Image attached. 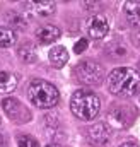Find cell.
Listing matches in <instances>:
<instances>
[{"mask_svg":"<svg viewBox=\"0 0 140 147\" xmlns=\"http://www.w3.org/2000/svg\"><path fill=\"white\" fill-rule=\"evenodd\" d=\"M108 89L114 96L133 98L140 92V75L130 67H118L108 75Z\"/></svg>","mask_w":140,"mask_h":147,"instance_id":"6da1fadb","label":"cell"},{"mask_svg":"<svg viewBox=\"0 0 140 147\" xmlns=\"http://www.w3.org/2000/svg\"><path fill=\"white\" fill-rule=\"evenodd\" d=\"M70 110L79 120L89 121V120H94L99 115L101 101L92 91L79 89L70 98Z\"/></svg>","mask_w":140,"mask_h":147,"instance_id":"7a4b0ae2","label":"cell"},{"mask_svg":"<svg viewBox=\"0 0 140 147\" xmlns=\"http://www.w3.org/2000/svg\"><path fill=\"white\" fill-rule=\"evenodd\" d=\"M28 98H29V103L33 106L41 108V110H50V108L58 105L60 92L53 84L36 79L28 87Z\"/></svg>","mask_w":140,"mask_h":147,"instance_id":"3957f363","label":"cell"},{"mask_svg":"<svg viewBox=\"0 0 140 147\" xmlns=\"http://www.w3.org/2000/svg\"><path fill=\"white\" fill-rule=\"evenodd\" d=\"M75 75L77 79L82 82V84H87V86H99L103 82V77L104 72L101 69V65H98L96 62L92 60H84V62H79L75 65Z\"/></svg>","mask_w":140,"mask_h":147,"instance_id":"277c9868","label":"cell"},{"mask_svg":"<svg viewBox=\"0 0 140 147\" xmlns=\"http://www.w3.org/2000/svg\"><path fill=\"white\" fill-rule=\"evenodd\" d=\"M2 108L7 113L9 118H12V120L17 121V123H26V121L31 118L29 110H28L19 99H15V98H5V99L2 101Z\"/></svg>","mask_w":140,"mask_h":147,"instance_id":"5b68a950","label":"cell"},{"mask_svg":"<svg viewBox=\"0 0 140 147\" xmlns=\"http://www.w3.org/2000/svg\"><path fill=\"white\" fill-rule=\"evenodd\" d=\"M109 31V24L103 14H94L85 21V33L92 39H103Z\"/></svg>","mask_w":140,"mask_h":147,"instance_id":"8992f818","label":"cell"},{"mask_svg":"<svg viewBox=\"0 0 140 147\" xmlns=\"http://www.w3.org/2000/svg\"><path fill=\"white\" fill-rule=\"evenodd\" d=\"M87 137H89V142L92 146L101 147L104 144H108V140H109V130H108V127L104 123H96V125H92L89 128Z\"/></svg>","mask_w":140,"mask_h":147,"instance_id":"52a82bcc","label":"cell"},{"mask_svg":"<svg viewBox=\"0 0 140 147\" xmlns=\"http://www.w3.org/2000/svg\"><path fill=\"white\" fill-rule=\"evenodd\" d=\"M108 120H109V123L114 128H125L130 123V115H128V111L125 110V108L116 106V108H113L108 113Z\"/></svg>","mask_w":140,"mask_h":147,"instance_id":"ba28073f","label":"cell"},{"mask_svg":"<svg viewBox=\"0 0 140 147\" xmlns=\"http://www.w3.org/2000/svg\"><path fill=\"white\" fill-rule=\"evenodd\" d=\"M60 34H62L60 29L57 26H51V24H46L36 31V38L39 41V45H50V43L57 41L60 38Z\"/></svg>","mask_w":140,"mask_h":147,"instance_id":"9c48e42d","label":"cell"},{"mask_svg":"<svg viewBox=\"0 0 140 147\" xmlns=\"http://www.w3.org/2000/svg\"><path fill=\"white\" fill-rule=\"evenodd\" d=\"M28 5H29V9L34 12L36 16H41V17L51 16V14L55 12V9H57L55 2H51V0H44V2H29Z\"/></svg>","mask_w":140,"mask_h":147,"instance_id":"30bf717a","label":"cell"},{"mask_svg":"<svg viewBox=\"0 0 140 147\" xmlns=\"http://www.w3.org/2000/svg\"><path fill=\"white\" fill-rule=\"evenodd\" d=\"M17 87V77L12 72L0 70V94H9Z\"/></svg>","mask_w":140,"mask_h":147,"instance_id":"8fae6325","label":"cell"},{"mask_svg":"<svg viewBox=\"0 0 140 147\" xmlns=\"http://www.w3.org/2000/svg\"><path fill=\"white\" fill-rule=\"evenodd\" d=\"M48 57H50V62H51L57 69L63 67V65L69 62V51H67L65 46H55V48H51Z\"/></svg>","mask_w":140,"mask_h":147,"instance_id":"7c38bea8","label":"cell"},{"mask_svg":"<svg viewBox=\"0 0 140 147\" xmlns=\"http://www.w3.org/2000/svg\"><path fill=\"white\" fill-rule=\"evenodd\" d=\"M123 12L130 24L140 26V2H127L123 5Z\"/></svg>","mask_w":140,"mask_h":147,"instance_id":"4fadbf2b","label":"cell"},{"mask_svg":"<svg viewBox=\"0 0 140 147\" xmlns=\"http://www.w3.org/2000/svg\"><path fill=\"white\" fill-rule=\"evenodd\" d=\"M17 55H19L21 60L26 62V63H33V62H36V58H38V55H36V48L31 45V43H26V45L19 46Z\"/></svg>","mask_w":140,"mask_h":147,"instance_id":"5bb4252c","label":"cell"},{"mask_svg":"<svg viewBox=\"0 0 140 147\" xmlns=\"http://www.w3.org/2000/svg\"><path fill=\"white\" fill-rule=\"evenodd\" d=\"M15 43V33L9 28H0V48H9Z\"/></svg>","mask_w":140,"mask_h":147,"instance_id":"9a60e30c","label":"cell"},{"mask_svg":"<svg viewBox=\"0 0 140 147\" xmlns=\"http://www.w3.org/2000/svg\"><path fill=\"white\" fill-rule=\"evenodd\" d=\"M17 146L19 147H39V142L31 135H19L17 137Z\"/></svg>","mask_w":140,"mask_h":147,"instance_id":"2e32d148","label":"cell"},{"mask_svg":"<svg viewBox=\"0 0 140 147\" xmlns=\"http://www.w3.org/2000/svg\"><path fill=\"white\" fill-rule=\"evenodd\" d=\"M87 46H89V41H87V38H80V39L75 43V46H73V51H75L77 55H80L82 51H85V50H87Z\"/></svg>","mask_w":140,"mask_h":147,"instance_id":"e0dca14e","label":"cell"},{"mask_svg":"<svg viewBox=\"0 0 140 147\" xmlns=\"http://www.w3.org/2000/svg\"><path fill=\"white\" fill-rule=\"evenodd\" d=\"M10 22H12V26H15V28H19V29H24V26H26V21H24L19 14H14Z\"/></svg>","mask_w":140,"mask_h":147,"instance_id":"ac0fdd59","label":"cell"},{"mask_svg":"<svg viewBox=\"0 0 140 147\" xmlns=\"http://www.w3.org/2000/svg\"><path fill=\"white\" fill-rule=\"evenodd\" d=\"M120 147H139V144H135V142H123Z\"/></svg>","mask_w":140,"mask_h":147,"instance_id":"d6986e66","label":"cell"},{"mask_svg":"<svg viewBox=\"0 0 140 147\" xmlns=\"http://www.w3.org/2000/svg\"><path fill=\"white\" fill-rule=\"evenodd\" d=\"M46 147H62V146H58V144H48Z\"/></svg>","mask_w":140,"mask_h":147,"instance_id":"ffe728a7","label":"cell"},{"mask_svg":"<svg viewBox=\"0 0 140 147\" xmlns=\"http://www.w3.org/2000/svg\"><path fill=\"white\" fill-rule=\"evenodd\" d=\"M139 67H140V62H139Z\"/></svg>","mask_w":140,"mask_h":147,"instance_id":"44dd1931","label":"cell"},{"mask_svg":"<svg viewBox=\"0 0 140 147\" xmlns=\"http://www.w3.org/2000/svg\"><path fill=\"white\" fill-rule=\"evenodd\" d=\"M0 121H2V118H0Z\"/></svg>","mask_w":140,"mask_h":147,"instance_id":"7402d4cb","label":"cell"}]
</instances>
